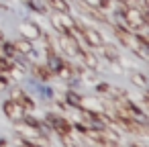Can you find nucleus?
Here are the masks:
<instances>
[{"mask_svg": "<svg viewBox=\"0 0 149 147\" xmlns=\"http://www.w3.org/2000/svg\"><path fill=\"white\" fill-rule=\"evenodd\" d=\"M4 110H6V114H8L10 118H21V116H23V106H21L19 102H15V100L6 102V104H4Z\"/></svg>", "mask_w": 149, "mask_h": 147, "instance_id": "obj_1", "label": "nucleus"}, {"mask_svg": "<svg viewBox=\"0 0 149 147\" xmlns=\"http://www.w3.org/2000/svg\"><path fill=\"white\" fill-rule=\"evenodd\" d=\"M49 4H51L53 8L61 10V13H65V10H68V2H63V0H49Z\"/></svg>", "mask_w": 149, "mask_h": 147, "instance_id": "obj_2", "label": "nucleus"}, {"mask_svg": "<svg viewBox=\"0 0 149 147\" xmlns=\"http://www.w3.org/2000/svg\"><path fill=\"white\" fill-rule=\"evenodd\" d=\"M84 35H86L90 41H92V45H100V37H96V33H94V31H90V29H88Z\"/></svg>", "mask_w": 149, "mask_h": 147, "instance_id": "obj_3", "label": "nucleus"}, {"mask_svg": "<svg viewBox=\"0 0 149 147\" xmlns=\"http://www.w3.org/2000/svg\"><path fill=\"white\" fill-rule=\"evenodd\" d=\"M135 80H137L135 84H139V86H145V78H143V76H135Z\"/></svg>", "mask_w": 149, "mask_h": 147, "instance_id": "obj_4", "label": "nucleus"}]
</instances>
